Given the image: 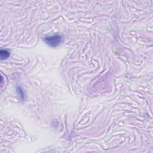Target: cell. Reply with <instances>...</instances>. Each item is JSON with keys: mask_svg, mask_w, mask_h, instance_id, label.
Here are the masks:
<instances>
[{"mask_svg": "<svg viewBox=\"0 0 153 153\" xmlns=\"http://www.w3.org/2000/svg\"><path fill=\"white\" fill-rule=\"evenodd\" d=\"M45 42L51 47H56L59 45L62 41V37L59 35H54L53 36H47L44 38Z\"/></svg>", "mask_w": 153, "mask_h": 153, "instance_id": "obj_1", "label": "cell"}, {"mask_svg": "<svg viewBox=\"0 0 153 153\" xmlns=\"http://www.w3.org/2000/svg\"><path fill=\"white\" fill-rule=\"evenodd\" d=\"M0 54H1V60L7 59L10 56V53L8 51L5 50H1V52H0Z\"/></svg>", "mask_w": 153, "mask_h": 153, "instance_id": "obj_2", "label": "cell"}]
</instances>
